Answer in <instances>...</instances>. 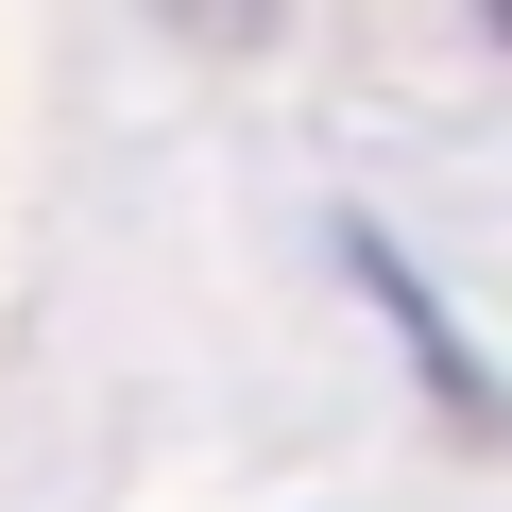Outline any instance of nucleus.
Listing matches in <instances>:
<instances>
[{"label": "nucleus", "instance_id": "obj_1", "mask_svg": "<svg viewBox=\"0 0 512 512\" xmlns=\"http://www.w3.org/2000/svg\"><path fill=\"white\" fill-rule=\"evenodd\" d=\"M342 256H359V291H376V308H393V325H410V342H427V376H444V410H461V427H478V359H461V342H444V308H427V274H410V256H393V239H342Z\"/></svg>", "mask_w": 512, "mask_h": 512}]
</instances>
